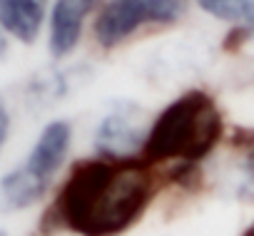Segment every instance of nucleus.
Instances as JSON below:
<instances>
[{
    "label": "nucleus",
    "mask_w": 254,
    "mask_h": 236,
    "mask_svg": "<svg viewBox=\"0 0 254 236\" xmlns=\"http://www.w3.org/2000/svg\"><path fill=\"white\" fill-rule=\"evenodd\" d=\"M8 130H10V117H8V109L0 99V149L5 147V140H8Z\"/></svg>",
    "instance_id": "1a4fd4ad"
},
{
    "label": "nucleus",
    "mask_w": 254,
    "mask_h": 236,
    "mask_svg": "<svg viewBox=\"0 0 254 236\" xmlns=\"http://www.w3.org/2000/svg\"><path fill=\"white\" fill-rule=\"evenodd\" d=\"M197 3L217 18L224 20H237V18H247L249 13V0H197Z\"/></svg>",
    "instance_id": "6e6552de"
},
{
    "label": "nucleus",
    "mask_w": 254,
    "mask_h": 236,
    "mask_svg": "<svg viewBox=\"0 0 254 236\" xmlns=\"http://www.w3.org/2000/svg\"><path fill=\"white\" fill-rule=\"evenodd\" d=\"M222 137V114L207 92H187L177 97L152 125L142 144L147 164L182 159L199 162Z\"/></svg>",
    "instance_id": "f03ea898"
},
{
    "label": "nucleus",
    "mask_w": 254,
    "mask_h": 236,
    "mask_svg": "<svg viewBox=\"0 0 254 236\" xmlns=\"http://www.w3.org/2000/svg\"><path fill=\"white\" fill-rule=\"evenodd\" d=\"M242 236H254V221H252V224L244 229V234H242Z\"/></svg>",
    "instance_id": "f8f14e48"
},
{
    "label": "nucleus",
    "mask_w": 254,
    "mask_h": 236,
    "mask_svg": "<svg viewBox=\"0 0 254 236\" xmlns=\"http://www.w3.org/2000/svg\"><path fill=\"white\" fill-rule=\"evenodd\" d=\"M70 147V125L58 120L50 122L28 159L0 179V211H18L33 206L50 187L53 174L60 169Z\"/></svg>",
    "instance_id": "7ed1b4c3"
},
{
    "label": "nucleus",
    "mask_w": 254,
    "mask_h": 236,
    "mask_svg": "<svg viewBox=\"0 0 254 236\" xmlns=\"http://www.w3.org/2000/svg\"><path fill=\"white\" fill-rule=\"evenodd\" d=\"M155 177L142 159L80 162L55 201L58 219L80 236H117L147 209Z\"/></svg>",
    "instance_id": "f257e3e1"
},
{
    "label": "nucleus",
    "mask_w": 254,
    "mask_h": 236,
    "mask_svg": "<svg viewBox=\"0 0 254 236\" xmlns=\"http://www.w3.org/2000/svg\"><path fill=\"white\" fill-rule=\"evenodd\" d=\"M147 135L142 132V120L130 104H120L112 114H107L97 135L95 144L105 159H132V152L145 144Z\"/></svg>",
    "instance_id": "39448f33"
},
{
    "label": "nucleus",
    "mask_w": 254,
    "mask_h": 236,
    "mask_svg": "<svg viewBox=\"0 0 254 236\" xmlns=\"http://www.w3.org/2000/svg\"><path fill=\"white\" fill-rule=\"evenodd\" d=\"M247 20H249V25L254 28V0H249V13H247Z\"/></svg>",
    "instance_id": "9d476101"
},
{
    "label": "nucleus",
    "mask_w": 254,
    "mask_h": 236,
    "mask_svg": "<svg viewBox=\"0 0 254 236\" xmlns=\"http://www.w3.org/2000/svg\"><path fill=\"white\" fill-rule=\"evenodd\" d=\"M48 0H0V28L23 43H33L40 33Z\"/></svg>",
    "instance_id": "0eeeda50"
},
{
    "label": "nucleus",
    "mask_w": 254,
    "mask_h": 236,
    "mask_svg": "<svg viewBox=\"0 0 254 236\" xmlns=\"http://www.w3.org/2000/svg\"><path fill=\"white\" fill-rule=\"evenodd\" d=\"M97 0H58L50 15V52L55 57L67 55L82 33L85 18L95 10Z\"/></svg>",
    "instance_id": "423d86ee"
},
{
    "label": "nucleus",
    "mask_w": 254,
    "mask_h": 236,
    "mask_svg": "<svg viewBox=\"0 0 254 236\" xmlns=\"http://www.w3.org/2000/svg\"><path fill=\"white\" fill-rule=\"evenodd\" d=\"M182 13L185 0H110L95 23V35L100 45L112 47L145 23H175Z\"/></svg>",
    "instance_id": "20e7f679"
},
{
    "label": "nucleus",
    "mask_w": 254,
    "mask_h": 236,
    "mask_svg": "<svg viewBox=\"0 0 254 236\" xmlns=\"http://www.w3.org/2000/svg\"><path fill=\"white\" fill-rule=\"evenodd\" d=\"M5 50H8V43H5V35L0 33V55H5Z\"/></svg>",
    "instance_id": "9b49d317"
}]
</instances>
